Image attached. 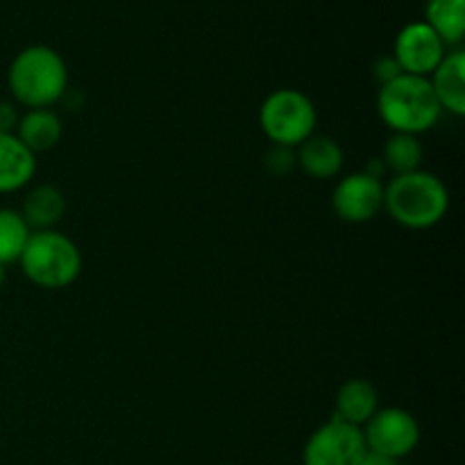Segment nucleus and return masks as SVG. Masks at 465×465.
<instances>
[{
	"label": "nucleus",
	"mask_w": 465,
	"mask_h": 465,
	"mask_svg": "<svg viewBox=\"0 0 465 465\" xmlns=\"http://www.w3.org/2000/svg\"><path fill=\"white\" fill-rule=\"evenodd\" d=\"M7 86L16 104L50 109L68 89L66 62L48 45H27L9 64Z\"/></svg>",
	"instance_id": "obj_1"
},
{
	"label": "nucleus",
	"mask_w": 465,
	"mask_h": 465,
	"mask_svg": "<svg viewBox=\"0 0 465 465\" xmlns=\"http://www.w3.org/2000/svg\"><path fill=\"white\" fill-rule=\"evenodd\" d=\"M384 209L407 230H430L448 216L450 191L439 175L422 168L393 175L384 184Z\"/></svg>",
	"instance_id": "obj_2"
},
{
	"label": "nucleus",
	"mask_w": 465,
	"mask_h": 465,
	"mask_svg": "<svg viewBox=\"0 0 465 465\" xmlns=\"http://www.w3.org/2000/svg\"><path fill=\"white\" fill-rule=\"evenodd\" d=\"M377 112L393 134L420 136L440 121L443 109L427 77L402 73L380 86Z\"/></svg>",
	"instance_id": "obj_3"
},
{
	"label": "nucleus",
	"mask_w": 465,
	"mask_h": 465,
	"mask_svg": "<svg viewBox=\"0 0 465 465\" xmlns=\"http://www.w3.org/2000/svg\"><path fill=\"white\" fill-rule=\"evenodd\" d=\"M18 263L32 284L48 291L66 289L82 272L80 248L57 230L32 232Z\"/></svg>",
	"instance_id": "obj_4"
},
{
	"label": "nucleus",
	"mask_w": 465,
	"mask_h": 465,
	"mask_svg": "<svg viewBox=\"0 0 465 465\" xmlns=\"http://www.w3.org/2000/svg\"><path fill=\"white\" fill-rule=\"evenodd\" d=\"M318 114L312 100L298 89H277L259 109V125L272 145L298 148L316 134Z\"/></svg>",
	"instance_id": "obj_5"
},
{
	"label": "nucleus",
	"mask_w": 465,
	"mask_h": 465,
	"mask_svg": "<svg viewBox=\"0 0 465 465\" xmlns=\"http://www.w3.org/2000/svg\"><path fill=\"white\" fill-rule=\"evenodd\" d=\"M361 431L368 452L393 459V461L409 457L420 443V425L416 416L400 407L377 409L375 416L361 427Z\"/></svg>",
	"instance_id": "obj_6"
},
{
	"label": "nucleus",
	"mask_w": 465,
	"mask_h": 465,
	"mask_svg": "<svg viewBox=\"0 0 465 465\" xmlns=\"http://www.w3.org/2000/svg\"><path fill=\"white\" fill-rule=\"evenodd\" d=\"M368 454L361 427L331 418L309 436L302 450L304 465H359Z\"/></svg>",
	"instance_id": "obj_7"
},
{
	"label": "nucleus",
	"mask_w": 465,
	"mask_h": 465,
	"mask_svg": "<svg viewBox=\"0 0 465 465\" xmlns=\"http://www.w3.org/2000/svg\"><path fill=\"white\" fill-rule=\"evenodd\" d=\"M448 54V45L425 21L407 23L393 44V59L407 75L430 77Z\"/></svg>",
	"instance_id": "obj_8"
},
{
	"label": "nucleus",
	"mask_w": 465,
	"mask_h": 465,
	"mask_svg": "<svg viewBox=\"0 0 465 465\" xmlns=\"http://www.w3.org/2000/svg\"><path fill=\"white\" fill-rule=\"evenodd\" d=\"M331 207L334 213L345 223L372 221L384 209V182L368 173H352L336 184L331 193Z\"/></svg>",
	"instance_id": "obj_9"
},
{
	"label": "nucleus",
	"mask_w": 465,
	"mask_h": 465,
	"mask_svg": "<svg viewBox=\"0 0 465 465\" xmlns=\"http://www.w3.org/2000/svg\"><path fill=\"white\" fill-rule=\"evenodd\" d=\"M427 80L443 112L465 116V53L461 48L445 54Z\"/></svg>",
	"instance_id": "obj_10"
},
{
	"label": "nucleus",
	"mask_w": 465,
	"mask_h": 465,
	"mask_svg": "<svg viewBox=\"0 0 465 465\" xmlns=\"http://www.w3.org/2000/svg\"><path fill=\"white\" fill-rule=\"evenodd\" d=\"M345 162L339 141L325 134H312L295 148V163L313 180H331L341 173Z\"/></svg>",
	"instance_id": "obj_11"
},
{
	"label": "nucleus",
	"mask_w": 465,
	"mask_h": 465,
	"mask_svg": "<svg viewBox=\"0 0 465 465\" xmlns=\"http://www.w3.org/2000/svg\"><path fill=\"white\" fill-rule=\"evenodd\" d=\"M36 173V154H32L16 134L0 132V195L25 189Z\"/></svg>",
	"instance_id": "obj_12"
},
{
	"label": "nucleus",
	"mask_w": 465,
	"mask_h": 465,
	"mask_svg": "<svg viewBox=\"0 0 465 465\" xmlns=\"http://www.w3.org/2000/svg\"><path fill=\"white\" fill-rule=\"evenodd\" d=\"M14 134L32 154L48 153V150H53L62 141V118L53 109H27L18 118Z\"/></svg>",
	"instance_id": "obj_13"
},
{
	"label": "nucleus",
	"mask_w": 465,
	"mask_h": 465,
	"mask_svg": "<svg viewBox=\"0 0 465 465\" xmlns=\"http://www.w3.org/2000/svg\"><path fill=\"white\" fill-rule=\"evenodd\" d=\"M334 404L339 420L363 427L380 409V393L368 380H350L339 389Z\"/></svg>",
	"instance_id": "obj_14"
},
{
	"label": "nucleus",
	"mask_w": 465,
	"mask_h": 465,
	"mask_svg": "<svg viewBox=\"0 0 465 465\" xmlns=\"http://www.w3.org/2000/svg\"><path fill=\"white\" fill-rule=\"evenodd\" d=\"M66 213V198L57 186L41 184L30 189L21 207L23 221L32 232L54 230L62 216Z\"/></svg>",
	"instance_id": "obj_15"
},
{
	"label": "nucleus",
	"mask_w": 465,
	"mask_h": 465,
	"mask_svg": "<svg viewBox=\"0 0 465 465\" xmlns=\"http://www.w3.org/2000/svg\"><path fill=\"white\" fill-rule=\"evenodd\" d=\"M425 23L448 48H459L465 36V0H427Z\"/></svg>",
	"instance_id": "obj_16"
},
{
	"label": "nucleus",
	"mask_w": 465,
	"mask_h": 465,
	"mask_svg": "<svg viewBox=\"0 0 465 465\" xmlns=\"http://www.w3.org/2000/svg\"><path fill=\"white\" fill-rule=\"evenodd\" d=\"M381 162H384L386 171L393 175H404V173L420 171L422 159H425V150L418 136L413 134H393L384 145L381 153Z\"/></svg>",
	"instance_id": "obj_17"
},
{
	"label": "nucleus",
	"mask_w": 465,
	"mask_h": 465,
	"mask_svg": "<svg viewBox=\"0 0 465 465\" xmlns=\"http://www.w3.org/2000/svg\"><path fill=\"white\" fill-rule=\"evenodd\" d=\"M32 230L16 209L0 207V263H16Z\"/></svg>",
	"instance_id": "obj_18"
},
{
	"label": "nucleus",
	"mask_w": 465,
	"mask_h": 465,
	"mask_svg": "<svg viewBox=\"0 0 465 465\" xmlns=\"http://www.w3.org/2000/svg\"><path fill=\"white\" fill-rule=\"evenodd\" d=\"M263 163H266V168L272 175H289L298 166L295 163V150L284 148V145H272L266 153V157H263Z\"/></svg>",
	"instance_id": "obj_19"
},
{
	"label": "nucleus",
	"mask_w": 465,
	"mask_h": 465,
	"mask_svg": "<svg viewBox=\"0 0 465 465\" xmlns=\"http://www.w3.org/2000/svg\"><path fill=\"white\" fill-rule=\"evenodd\" d=\"M372 75H375V80L380 82V84H386V82H391L393 77L402 75V71H400L393 54H386V57H380L375 62V66H372Z\"/></svg>",
	"instance_id": "obj_20"
},
{
	"label": "nucleus",
	"mask_w": 465,
	"mask_h": 465,
	"mask_svg": "<svg viewBox=\"0 0 465 465\" xmlns=\"http://www.w3.org/2000/svg\"><path fill=\"white\" fill-rule=\"evenodd\" d=\"M18 114L16 103H9V100H0V132L3 134H14L18 125Z\"/></svg>",
	"instance_id": "obj_21"
},
{
	"label": "nucleus",
	"mask_w": 465,
	"mask_h": 465,
	"mask_svg": "<svg viewBox=\"0 0 465 465\" xmlns=\"http://www.w3.org/2000/svg\"><path fill=\"white\" fill-rule=\"evenodd\" d=\"M359 465H400V461H393V459H386V457H380V454L368 452Z\"/></svg>",
	"instance_id": "obj_22"
},
{
	"label": "nucleus",
	"mask_w": 465,
	"mask_h": 465,
	"mask_svg": "<svg viewBox=\"0 0 465 465\" xmlns=\"http://www.w3.org/2000/svg\"><path fill=\"white\" fill-rule=\"evenodd\" d=\"M5 268H7V266H3V263H0V286L5 284V277H7V272H5Z\"/></svg>",
	"instance_id": "obj_23"
}]
</instances>
